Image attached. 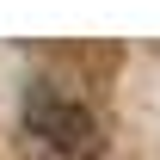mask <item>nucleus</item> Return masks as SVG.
I'll return each mask as SVG.
<instances>
[{"label":"nucleus","instance_id":"nucleus-1","mask_svg":"<svg viewBox=\"0 0 160 160\" xmlns=\"http://www.w3.org/2000/svg\"><path fill=\"white\" fill-rule=\"evenodd\" d=\"M25 129L43 142V148H56V154H99V117L74 99V92H62L56 80H31V92H25Z\"/></svg>","mask_w":160,"mask_h":160}]
</instances>
